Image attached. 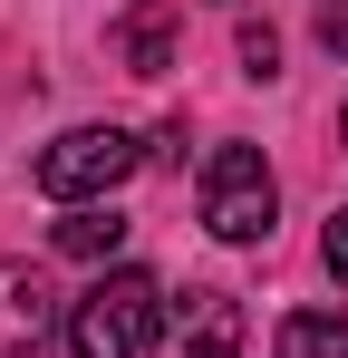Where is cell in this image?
I'll return each instance as SVG.
<instances>
[{
    "label": "cell",
    "instance_id": "cell-10",
    "mask_svg": "<svg viewBox=\"0 0 348 358\" xmlns=\"http://www.w3.org/2000/svg\"><path fill=\"white\" fill-rule=\"evenodd\" d=\"M319 271H329V281H348V203L329 213V233H319Z\"/></svg>",
    "mask_w": 348,
    "mask_h": 358
},
{
    "label": "cell",
    "instance_id": "cell-1",
    "mask_svg": "<svg viewBox=\"0 0 348 358\" xmlns=\"http://www.w3.org/2000/svg\"><path fill=\"white\" fill-rule=\"evenodd\" d=\"M155 329H165V291L145 271H107L97 291L68 310V349L78 358H145Z\"/></svg>",
    "mask_w": 348,
    "mask_h": 358
},
{
    "label": "cell",
    "instance_id": "cell-7",
    "mask_svg": "<svg viewBox=\"0 0 348 358\" xmlns=\"http://www.w3.org/2000/svg\"><path fill=\"white\" fill-rule=\"evenodd\" d=\"M116 242H126V213H107V203H78V213L58 223V252H68V262H107Z\"/></svg>",
    "mask_w": 348,
    "mask_h": 358
},
{
    "label": "cell",
    "instance_id": "cell-11",
    "mask_svg": "<svg viewBox=\"0 0 348 358\" xmlns=\"http://www.w3.org/2000/svg\"><path fill=\"white\" fill-rule=\"evenodd\" d=\"M319 49H339V59H348V0H329V10H319Z\"/></svg>",
    "mask_w": 348,
    "mask_h": 358
},
{
    "label": "cell",
    "instance_id": "cell-12",
    "mask_svg": "<svg viewBox=\"0 0 348 358\" xmlns=\"http://www.w3.org/2000/svg\"><path fill=\"white\" fill-rule=\"evenodd\" d=\"M339 126H348V107H339Z\"/></svg>",
    "mask_w": 348,
    "mask_h": 358
},
{
    "label": "cell",
    "instance_id": "cell-5",
    "mask_svg": "<svg viewBox=\"0 0 348 358\" xmlns=\"http://www.w3.org/2000/svg\"><path fill=\"white\" fill-rule=\"evenodd\" d=\"M58 329V291L49 271H29V262H0V358H39Z\"/></svg>",
    "mask_w": 348,
    "mask_h": 358
},
{
    "label": "cell",
    "instance_id": "cell-9",
    "mask_svg": "<svg viewBox=\"0 0 348 358\" xmlns=\"http://www.w3.org/2000/svg\"><path fill=\"white\" fill-rule=\"evenodd\" d=\"M242 68H252V78H271V68H281V39H271V20H242Z\"/></svg>",
    "mask_w": 348,
    "mask_h": 358
},
{
    "label": "cell",
    "instance_id": "cell-6",
    "mask_svg": "<svg viewBox=\"0 0 348 358\" xmlns=\"http://www.w3.org/2000/svg\"><path fill=\"white\" fill-rule=\"evenodd\" d=\"M174 39H184V10H174V0H136V10L116 20V68H126V78H165Z\"/></svg>",
    "mask_w": 348,
    "mask_h": 358
},
{
    "label": "cell",
    "instance_id": "cell-2",
    "mask_svg": "<svg viewBox=\"0 0 348 358\" xmlns=\"http://www.w3.org/2000/svg\"><path fill=\"white\" fill-rule=\"evenodd\" d=\"M136 136L126 126H68L58 145H39V165H29V184L39 194H58V203H97V194H116V184L136 175Z\"/></svg>",
    "mask_w": 348,
    "mask_h": 358
},
{
    "label": "cell",
    "instance_id": "cell-3",
    "mask_svg": "<svg viewBox=\"0 0 348 358\" xmlns=\"http://www.w3.org/2000/svg\"><path fill=\"white\" fill-rule=\"evenodd\" d=\"M271 213H281V184L261 165V145H213V165H203V223L223 242H271Z\"/></svg>",
    "mask_w": 348,
    "mask_h": 358
},
{
    "label": "cell",
    "instance_id": "cell-8",
    "mask_svg": "<svg viewBox=\"0 0 348 358\" xmlns=\"http://www.w3.org/2000/svg\"><path fill=\"white\" fill-rule=\"evenodd\" d=\"M281 358H348V320H339V310H300V320H281Z\"/></svg>",
    "mask_w": 348,
    "mask_h": 358
},
{
    "label": "cell",
    "instance_id": "cell-4",
    "mask_svg": "<svg viewBox=\"0 0 348 358\" xmlns=\"http://www.w3.org/2000/svg\"><path fill=\"white\" fill-rule=\"evenodd\" d=\"M155 358H242V300L232 291H184L165 310V349Z\"/></svg>",
    "mask_w": 348,
    "mask_h": 358
}]
</instances>
